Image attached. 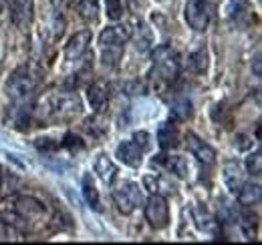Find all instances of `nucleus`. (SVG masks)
<instances>
[{
  "instance_id": "nucleus-7",
  "label": "nucleus",
  "mask_w": 262,
  "mask_h": 245,
  "mask_svg": "<svg viewBox=\"0 0 262 245\" xmlns=\"http://www.w3.org/2000/svg\"><path fill=\"white\" fill-rule=\"evenodd\" d=\"M145 219L147 223L160 231V229H165L169 225V205H167V199L164 195H151L145 203Z\"/></svg>"
},
{
  "instance_id": "nucleus-23",
  "label": "nucleus",
  "mask_w": 262,
  "mask_h": 245,
  "mask_svg": "<svg viewBox=\"0 0 262 245\" xmlns=\"http://www.w3.org/2000/svg\"><path fill=\"white\" fill-rule=\"evenodd\" d=\"M171 113H173L176 119L186 121V119L192 117V103L188 99H178V101L171 103Z\"/></svg>"
},
{
  "instance_id": "nucleus-8",
  "label": "nucleus",
  "mask_w": 262,
  "mask_h": 245,
  "mask_svg": "<svg viewBox=\"0 0 262 245\" xmlns=\"http://www.w3.org/2000/svg\"><path fill=\"white\" fill-rule=\"evenodd\" d=\"M89 44H91V31L75 32V34L69 38V42L65 44V59L71 62L83 59L85 53L89 51Z\"/></svg>"
},
{
  "instance_id": "nucleus-21",
  "label": "nucleus",
  "mask_w": 262,
  "mask_h": 245,
  "mask_svg": "<svg viewBox=\"0 0 262 245\" xmlns=\"http://www.w3.org/2000/svg\"><path fill=\"white\" fill-rule=\"evenodd\" d=\"M188 64H190V68L198 72V75H204L206 70H208V53L204 51V48H200L196 53H192L190 57H188Z\"/></svg>"
},
{
  "instance_id": "nucleus-32",
  "label": "nucleus",
  "mask_w": 262,
  "mask_h": 245,
  "mask_svg": "<svg viewBox=\"0 0 262 245\" xmlns=\"http://www.w3.org/2000/svg\"><path fill=\"white\" fill-rule=\"evenodd\" d=\"M51 4H55V6H59V4H63V0H51Z\"/></svg>"
},
{
  "instance_id": "nucleus-27",
  "label": "nucleus",
  "mask_w": 262,
  "mask_h": 245,
  "mask_svg": "<svg viewBox=\"0 0 262 245\" xmlns=\"http://www.w3.org/2000/svg\"><path fill=\"white\" fill-rule=\"evenodd\" d=\"M61 147H67V149H83V141L77 137V135H73V133H67L65 139H63V143H61Z\"/></svg>"
},
{
  "instance_id": "nucleus-26",
  "label": "nucleus",
  "mask_w": 262,
  "mask_h": 245,
  "mask_svg": "<svg viewBox=\"0 0 262 245\" xmlns=\"http://www.w3.org/2000/svg\"><path fill=\"white\" fill-rule=\"evenodd\" d=\"M121 89L125 91V94H145V85L139 83V81H129V83H123Z\"/></svg>"
},
{
  "instance_id": "nucleus-6",
  "label": "nucleus",
  "mask_w": 262,
  "mask_h": 245,
  "mask_svg": "<svg viewBox=\"0 0 262 245\" xmlns=\"http://www.w3.org/2000/svg\"><path fill=\"white\" fill-rule=\"evenodd\" d=\"M186 22L190 24V29L202 32L208 29L212 14H214V6L208 0H190L186 4Z\"/></svg>"
},
{
  "instance_id": "nucleus-18",
  "label": "nucleus",
  "mask_w": 262,
  "mask_h": 245,
  "mask_svg": "<svg viewBox=\"0 0 262 245\" xmlns=\"http://www.w3.org/2000/svg\"><path fill=\"white\" fill-rule=\"evenodd\" d=\"M236 195H238L240 205H244V207H252V205L260 203L262 189L258 183H246V181H244V185L240 187V191H238Z\"/></svg>"
},
{
  "instance_id": "nucleus-33",
  "label": "nucleus",
  "mask_w": 262,
  "mask_h": 245,
  "mask_svg": "<svg viewBox=\"0 0 262 245\" xmlns=\"http://www.w3.org/2000/svg\"><path fill=\"white\" fill-rule=\"evenodd\" d=\"M2 175H4V171H2V167H0V187H2Z\"/></svg>"
},
{
  "instance_id": "nucleus-31",
  "label": "nucleus",
  "mask_w": 262,
  "mask_h": 245,
  "mask_svg": "<svg viewBox=\"0 0 262 245\" xmlns=\"http://www.w3.org/2000/svg\"><path fill=\"white\" fill-rule=\"evenodd\" d=\"M254 75H256V77H260V57H256V59H254Z\"/></svg>"
},
{
  "instance_id": "nucleus-19",
  "label": "nucleus",
  "mask_w": 262,
  "mask_h": 245,
  "mask_svg": "<svg viewBox=\"0 0 262 245\" xmlns=\"http://www.w3.org/2000/svg\"><path fill=\"white\" fill-rule=\"evenodd\" d=\"M131 38H135V42H137L135 48H137L139 53H147L149 46H151V40H154L149 27H147L145 22H141V20L135 24V29H131Z\"/></svg>"
},
{
  "instance_id": "nucleus-20",
  "label": "nucleus",
  "mask_w": 262,
  "mask_h": 245,
  "mask_svg": "<svg viewBox=\"0 0 262 245\" xmlns=\"http://www.w3.org/2000/svg\"><path fill=\"white\" fill-rule=\"evenodd\" d=\"M83 197H85V201L89 203L91 209H95V211H101V209H103V207H101V199H99L97 187H95V183H93V179H91L89 173L83 177Z\"/></svg>"
},
{
  "instance_id": "nucleus-13",
  "label": "nucleus",
  "mask_w": 262,
  "mask_h": 245,
  "mask_svg": "<svg viewBox=\"0 0 262 245\" xmlns=\"http://www.w3.org/2000/svg\"><path fill=\"white\" fill-rule=\"evenodd\" d=\"M143 149L131 139V141H123V143H119L117 145V159L121 161V163H125V165H129V167H139L141 165V159H143Z\"/></svg>"
},
{
  "instance_id": "nucleus-3",
  "label": "nucleus",
  "mask_w": 262,
  "mask_h": 245,
  "mask_svg": "<svg viewBox=\"0 0 262 245\" xmlns=\"http://www.w3.org/2000/svg\"><path fill=\"white\" fill-rule=\"evenodd\" d=\"M38 83H40V77L36 70H33L31 66H20L8 77L4 91L12 101H23L36 91Z\"/></svg>"
},
{
  "instance_id": "nucleus-25",
  "label": "nucleus",
  "mask_w": 262,
  "mask_h": 245,
  "mask_svg": "<svg viewBox=\"0 0 262 245\" xmlns=\"http://www.w3.org/2000/svg\"><path fill=\"white\" fill-rule=\"evenodd\" d=\"M105 10H107V18L119 20L123 16V0H105Z\"/></svg>"
},
{
  "instance_id": "nucleus-15",
  "label": "nucleus",
  "mask_w": 262,
  "mask_h": 245,
  "mask_svg": "<svg viewBox=\"0 0 262 245\" xmlns=\"http://www.w3.org/2000/svg\"><path fill=\"white\" fill-rule=\"evenodd\" d=\"M158 143L164 151H171L180 145V131H178L176 121L162 122V127L158 129Z\"/></svg>"
},
{
  "instance_id": "nucleus-11",
  "label": "nucleus",
  "mask_w": 262,
  "mask_h": 245,
  "mask_svg": "<svg viewBox=\"0 0 262 245\" xmlns=\"http://www.w3.org/2000/svg\"><path fill=\"white\" fill-rule=\"evenodd\" d=\"M154 161H158L160 165H164L165 169L171 175H176L178 179H188L190 177V163L182 155H158Z\"/></svg>"
},
{
  "instance_id": "nucleus-9",
  "label": "nucleus",
  "mask_w": 262,
  "mask_h": 245,
  "mask_svg": "<svg viewBox=\"0 0 262 245\" xmlns=\"http://www.w3.org/2000/svg\"><path fill=\"white\" fill-rule=\"evenodd\" d=\"M34 18V0H14L10 10V20L16 29L27 31Z\"/></svg>"
},
{
  "instance_id": "nucleus-17",
  "label": "nucleus",
  "mask_w": 262,
  "mask_h": 245,
  "mask_svg": "<svg viewBox=\"0 0 262 245\" xmlns=\"http://www.w3.org/2000/svg\"><path fill=\"white\" fill-rule=\"evenodd\" d=\"M143 187L154 195H171L173 191H176V187L169 183L165 177H162V175H145L143 177Z\"/></svg>"
},
{
  "instance_id": "nucleus-12",
  "label": "nucleus",
  "mask_w": 262,
  "mask_h": 245,
  "mask_svg": "<svg viewBox=\"0 0 262 245\" xmlns=\"http://www.w3.org/2000/svg\"><path fill=\"white\" fill-rule=\"evenodd\" d=\"M222 177H224V183L228 187L230 193H238L240 187L246 181V173H244V167L238 163V161H228L224 165V171H222Z\"/></svg>"
},
{
  "instance_id": "nucleus-14",
  "label": "nucleus",
  "mask_w": 262,
  "mask_h": 245,
  "mask_svg": "<svg viewBox=\"0 0 262 245\" xmlns=\"http://www.w3.org/2000/svg\"><path fill=\"white\" fill-rule=\"evenodd\" d=\"M87 101L95 113H103L109 103V87L105 83H93L87 87Z\"/></svg>"
},
{
  "instance_id": "nucleus-22",
  "label": "nucleus",
  "mask_w": 262,
  "mask_h": 245,
  "mask_svg": "<svg viewBox=\"0 0 262 245\" xmlns=\"http://www.w3.org/2000/svg\"><path fill=\"white\" fill-rule=\"evenodd\" d=\"M97 12H99V0H81L79 14H81L83 20H87V22L97 20Z\"/></svg>"
},
{
  "instance_id": "nucleus-28",
  "label": "nucleus",
  "mask_w": 262,
  "mask_h": 245,
  "mask_svg": "<svg viewBox=\"0 0 262 245\" xmlns=\"http://www.w3.org/2000/svg\"><path fill=\"white\" fill-rule=\"evenodd\" d=\"M151 137H149V133H145V131H137L135 135H133V141L143 149V151H147L149 149V145H151V141H149Z\"/></svg>"
},
{
  "instance_id": "nucleus-2",
  "label": "nucleus",
  "mask_w": 262,
  "mask_h": 245,
  "mask_svg": "<svg viewBox=\"0 0 262 245\" xmlns=\"http://www.w3.org/2000/svg\"><path fill=\"white\" fill-rule=\"evenodd\" d=\"M151 61H154V75L160 81L171 83V81H176L180 77V70H182L180 55L169 44H160L151 53Z\"/></svg>"
},
{
  "instance_id": "nucleus-1",
  "label": "nucleus",
  "mask_w": 262,
  "mask_h": 245,
  "mask_svg": "<svg viewBox=\"0 0 262 245\" xmlns=\"http://www.w3.org/2000/svg\"><path fill=\"white\" fill-rule=\"evenodd\" d=\"M127 40H131V29L127 24L107 27L99 34V48L103 55V62L109 66H115L123 55V46Z\"/></svg>"
},
{
  "instance_id": "nucleus-24",
  "label": "nucleus",
  "mask_w": 262,
  "mask_h": 245,
  "mask_svg": "<svg viewBox=\"0 0 262 245\" xmlns=\"http://www.w3.org/2000/svg\"><path fill=\"white\" fill-rule=\"evenodd\" d=\"M246 171L254 177H258L262 173V153L260 149H256L254 153H250L246 157Z\"/></svg>"
},
{
  "instance_id": "nucleus-34",
  "label": "nucleus",
  "mask_w": 262,
  "mask_h": 245,
  "mask_svg": "<svg viewBox=\"0 0 262 245\" xmlns=\"http://www.w3.org/2000/svg\"><path fill=\"white\" fill-rule=\"evenodd\" d=\"M160 2H165V0H160Z\"/></svg>"
},
{
  "instance_id": "nucleus-16",
  "label": "nucleus",
  "mask_w": 262,
  "mask_h": 245,
  "mask_svg": "<svg viewBox=\"0 0 262 245\" xmlns=\"http://www.w3.org/2000/svg\"><path fill=\"white\" fill-rule=\"evenodd\" d=\"M95 173L105 185H113L115 177H117V165L111 161L109 155L101 153L95 159Z\"/></svg>"
},
{
  "instance_id": "nucleus-30",
  "label": "nucleus",
  "mask_w": 262,
  "mask_h": 245,
  "mask_svg": "<svg viewBox=\"0 0 262 245\" xmlns=\"http://www.w3.org/2000/svg\"><path fill=\"white\" fill-rule=\"evenodd\" d=\"M234 141H238V143H234V145H236L238 149H242V151H244V149H248V147L252 145V141H250V137H246V135H238V137H236Z\"/></svg>"
},
{
  "instance_id": "nucleus-5",
  "label": "nucleus",
  "mask_w": 262,
  "mask_h": 245,
  "mask_svg": "<svg viewBox=\"0 0 262 245\" xmlns=\"http://www.w3.org/2000/svg\"><path fill=\"white\" fill-rule=\"evenodd\" d=\"M45 105H47V111H45L47 117H53V119H71L81 111V101L77 94L51 96Z\"/></svg>"
},
{
  "instance_id": "nucleus-29",
  "label": "nucleus",
  "mask_w": 262,
  "mask_h": 245,
  "mask_svg": "<svg viewBox=\"0 0 262 245\" xmlns=\"http://www.w3.org/2000/svg\"><path fill=\"white\" fill-rule=\"evenodd\" d=\"M36 149H40V151H55V149H59V143L57 141H53V139H36Z\"/></svg>"
},
{
  "instance_id": "nucleus-10",
  "label": "nucleus",
  "mask_w": 262,
  "mask_h": 245,
  "mask_svg": "<svg viewBox=\"0 0 262 245\" xmlns=\"http://www.w3.org/2000/svg\"><path fill=\"white\" fill-rule=\"evenodd\" d=\"M186 145H188L190 155L196 157L198 161H202L204 165H212V163H216V151H214V147L208 145L206 141H202L198 135L188 133V135H186Z\"/></svg>"
},
{
  "instance_id": "nucleus-4",
  "label": "nucleus",
  "mask_w": 262,
  "mask_h": 245,
  "mask_svg": "<svg viewBox=\"0 0 262 245\" xmlns=\"http://www.w3.org/2000/svg\"><path fill=\"white\" fill-rule=\"evenodd\" d=\"M113 201L117 205V209L123 215H131L141 203H143V193L139 189V185L133 181H121L113 189Z\"/></svg>"
}]
</instances>
